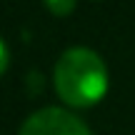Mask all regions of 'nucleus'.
<instances>
[{"label": "nucleus", "mask_w": 135, "mask_h": 135, "mask_svg": "<svg viewBox=\"0 0 135 135\" xmlns=\"http://www.w3.org/2000/svg\"><path fill=\"white\" fill-rule=\"evenodd\" d=\"M5 68H8V50H5L3 40H0V75L5 73Z\"/></svg>", "instance_id": "20e7f679"}, {"label": "nucleus", "mask_w": 135, "mask_h": 135, "mask_svg": "<svg viewBox=\"0 0 135 135\" xmlns=\"http://www.w3.org/2000/svg\"><path fill=\"white\" fill-rule=\"evenodd\" d=\"M18 135H90V128L65 108H43L20 125Z\"/></svg>", "instance_id": "f03ea898"}, {"label": "nucleus", "mask_w": 135, "mask_h": 135, "mask_svg": "<svg viewBox=\"0 0 135 135\" xmlns=\"http://www.w3.org/2000/svg\"><path fill=\"white\" fill-rule=\"evenodd\" d=\"M45 3H48L50 13H55V15H68L75 8V0H45Z\"/></svg>", "instance_id": "7ed1b4c3"}, {"label": "nucleus", "mask_w": 135, "mask_h": 135, "mask_svg": "<svg viewBox=\"0 0 135 135\" xmlns=\"http://www.w3.org/2000/svg\"><path fill=\"white\" fill-rule=\"evenodd\" d=\"M58 98L70 108H93L108 93V68L90 48H68L53 68Z\"/></svg>", "instance_id": "f257e3e1"}]
</instances>
